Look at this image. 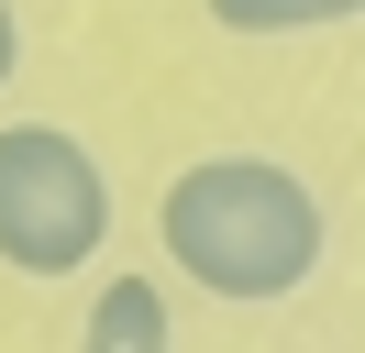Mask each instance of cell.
Returning <instances> with one entry per match:
<instances>
[{"mask_svg":"<svg viewBox=\"0 0 365 353\" xmlns=\"http://www.w3.org/2000/svg\"><path fill=\"white\" fill-rule=\"evenodd\" d=\"M166 232V265H178L200 298H232V309H266V298H299L321 276V188L277 154H200V166L166 188L155 210Z\"/></svg>","mask_w":365,"mask_h":353,"instance_id":"6da1fadb","label":"cell"},{"mask_svg":"<svg viewBox=\"0 0 365 353\" xmlns=\"http://www.w3.org/2000/svg\"><path fill=\"white\" fill-rule=\"evenodd\" d=\"M111 243V176L67 122L0 132V265L11 276H78Z\"/></svg>","mask_w":365,"mask_h":353,"instance_id":"7a4b0ae2","label":"cell"},{"mask_svg":"<svg viewBox=\"0 0 365 353\" xmlns=\"http://www.w3.org/2000/svg\"><path fill=\"white\" fill-rule=\"evenodd\" d=\"M78 353H178V320H166V287L155 276H111L89 298V331Z\"/></svg>","mask_w":365,"mask_h":353,"instance_id":"3957f363","label":"cell"},{"mask_svg":"<svg viewBox=\"0 0 365 353\" xmlns=\"http://www.w3.org/2000/svg\"><path fill=\"white\" fill-rule=\"evenodd\" d=\"M365 0H210L222 33H321V22H354Z\"/></svg>","mask_w":365,"mask_h":353,"instance_id":"277c9868","label":"cell"},{"mask_svg":"<svg viewBox=\"0 0 365 353\" xmlns=\"http://www.w3.org/2000/svg\"><path fill=\"white\" fill-rule=\"evenodd\" d=\"M11 66H23V22H11V0H0V88H11Z\"/></svg>","mask_w":365,"mask_h":353,"instance_id":"5b68a950","label":"cell"}]
</instances>
